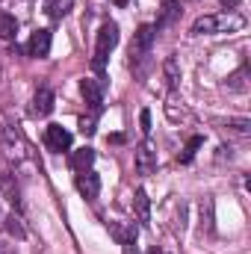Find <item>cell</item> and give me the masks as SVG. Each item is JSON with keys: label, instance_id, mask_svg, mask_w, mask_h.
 <instances>
[{"label": "cell", "instance_id": "1", "mask_svg": "<svg viewBox=\"0 0 251 254\" xmlns=\"http://www.w3.org/2000/svg\"><path fill=\"white\" fill-rule=\"evenodd\" d=\"M119 45V24L116 21H104L101 30H98V42H95V60H92V68L98 74V80L104 83V68H107V60L110 54L116 51Z\"/></svg>", "mask_w": 251, "mask_h": 254}, {"label": "cell", "instance_id": "2", "mask_svg": "<svg viewBox=\"0 0 251 254\" xmlns=\"http://www.w3.org/2000/svg\"><path fill=\"white\" fill-rule=\"evenodd\" d=\"M154 39H157V27L154 24H142L136 30V36L130 42V68H139L142 71V65L148 63V54H151Z\"/></svg>", "mask_w": 251, "mask_h": 254}, {"label": "cell", "instance_id": "3", "mask_svg": "<svg viewBox=\"0 0 251 254\" xmlns=\"http://www.w3.org/2000/svg\"><path fill=\"white\" fill-rule=\"evenodd\" d=\"M246 21L240 15H204L192 24V33L195 36H210V33H225V30H240Z\"/></svg>", "mask_w": 251, "mask_h": 254}, {"label": "cell", "instance_id": "4", "mask_svg": "<svg viewBox=\"0 0 251 254\" xmlns=\"http://www.w3.org/2000/svg\"><path fill=\"white\" fill-rule=\"evenodd\" d=\"M51 45H54L51 30H36V33L30 36V42H27L24 51H27L33 60H45V57H51Z\"/></svg>", "mask_w": 251, "mask_h": 254}, {"label": "cell", "instance_id": "5", "mask_svg": "<svg viewBox=\"0 0 251 254\" xmlns=\"http://www.w3.org/2000/svg\"><path fill=\"white\" fill-rule=\"evenodd\" d=\"M45 145H48V151H54V154L71 151V133H68L63 125H51L45 130Z\"/></svg>", "mask_w": 251, "mask_h": 254}, {"label": "cell", "instance_id": "6", "mask_svg": "<svg viewBox=\"0 0 251 254\" xmlns=\"http://www.w3.org/2000/svg\"><path fill=\"white\" fill-rule=\"evenodd\" d=\"M74 187H77V192H80L86 201H95V198H98V192H101V178L89 169V172H80V175H77Z\"/></svg>", "mask_w": 251, "mask_h": 254}, {"label": "cell", "instance_id": "7", "mask_svg": "<svg viewBox=\"0 0 251 254\" xmlns=\"http://www.w3.org/2000/svg\"><path fill=\"white\" fill-rule=\"evenodd\" d=\"M136 169H139V175H151L157 169V151L148 139L136 148Z\"/></svg>", "mask_w": 251, "mask_h": 254}, {"label": "cell", "instance_id": "8", "mask_svg": "<svg viewBox=\"0 0 251 254\" xmlns=\"http://www.w3.org/2000/svg\"><path fill=\"white\" fill-rule=\"evenodd\" d=\"M110 234H113V240L119 246H133L136 237H139V231H136L133 222H110Z\"/></svg>", "mask_w": 251, "mask_h": 254}, {"label": "cell", "instance_id": "9", "mask_svg": "<svg viewBox=\"0 0 251 254\" xmlns=\"http://www.w3.org/2000/svg\"><path fill=\"white\" fill-rule=\"evenodd\" d=\"M80 95L89 107H104V83L101 80H80Z\"/></svg>", "mask_w": 251, "mask_h": 254}, {"label": "cell", "instance_id": "10", "mask_svg": "<svg viewBox=\"0 0 251 254\" xmlns=\"http://www.w3.org/2000/svg\"><path fill=\"white\" fill-rule=\"evenodd\" d=\"M51 113H54V89L42 86V89L33 95V116L45 119V116H51Z\"/></svg>", "mask_w": 251, "mask_h": 254}, {"label": "cell", "instance_id": "11", "mask_svg": "<svg viewBox=\"0 0 251 254\" xmlns=\"http://www.w3.org/2000/svg\"><path fill=\"white\" fill-rule=\"evenodd\" d=\"M92 163H95V151H92V148H77V151H71V169H74L77 175H80V172H89Z\"/></svg>", "mask_w": 251, "mask_h": 254}, {"label": "cell", "instance_id": "12", "mask_svg": "<svg viewBox=\"0 0 251 254\" xmlns=\"http://www.w3.org/2000/svg\"><path fill=\"white\" fill-rule=\"evenodd\" d=\"M45 9L54 21H63L65 15L74 9V0H45Z\"/></svg>", "mask_w": 251, "mask_h": 254}, {"label": "cell", "instance_id": "13", "mask_svg": "<svg viewBox=\"0 0 251 254\" xmlns=\"http://www.w3.org/2000/svg\"><path fill=\"white\" fill-rule=\"evenodd\" d=\"M15 36H18V21H15V15L0 12V39H3V42H12Z\"/></svg>", "mask_w": 251, "mask_h": 254}, {"label": "cell", "instance_id": "14", "mask_svg": "<svg viewBox=\"0 0 251 254\" xmlns=\"http://www.w3.org/2000/svg\"><path fill=\"white\" fill-rule=\"evenodd\" d=\"M101 113H104V107H92V113L80 119V133H83V136H95V130H98V119H101Z\"/></svg>", "mask_w": 251, "mask_h": 254}, {"label": "cell", "instance_id": "15", "mask_svg": "<svg viewBox=\"0 0 251 254\" xmlns=\"http://www.w3.org/2000/svg\"><path fill=\"white\" fill-rule=\"evenodd\" d=\"M178 15H181V6H178V0H163V18L157 21V30L169 27V24H172Z\"/></svg>", "mask_w": 251, "mask_h": 254}, {"label": "cell", "instance_id": "16", "mask_svg": "<svg viewBox=\"0 0 251 254\" xmlns=\"http://www.w3.org/2000/svg\"><path fill=\"white\" fill-rule=\"evenodd\" d=\"M201 145H204V136H192V139L187 142V148H184V154H181L178 160H181L184 166H187V163H192V157L198 154V148H201Z\"/></svg>", "mask_w": 251, "mask_h": 254}, {"label": "cell", "instance_id": "17", "mask_svg": "<svg viewBox=\"0 0 251 254\" xmlns=\"http://www.w3.org/2000/svg\"><path fill=\"white\" fill-rule=\"evenodd\" d=\"M133 204H136L139 222H148V195H145V190H136V195H133Z\"/></svg>", "mask_w": 251, "mask_h": 254}, {"label": "cell", "instance_id": "18", "mask_svg": "<svg viewBox=\"0 0 251 254\" xmlns=\"http://www.w3.org/2000/svg\"><path fill=\"white\" fill-rule=\"evenodd\" d=\"M18 222H21V219H15V216H9V219H6V231H9L12 237H18V240H24V228H21Z\"/></svg>", "mask_w": 251, "mask_h": 254}, {"label": "cell", "instance_id": "19", "mask_svg": "<svg viewBox=\"0 0 251 254\" xmlns=\"http://www.w3.org/2000/svg\"><path fill=\"white\" fill-rule=\"evenodd\" d=\"M166 74H169V83L175 86V83H178V63H175V57L166 60Z\"/></svg>", "mask_w": 251, "mask_h": 254}, {"label": "cell", "instance_id": "20", "mask_svg": "<svg viewBox=\"0 0 251 254\" xmlns=\"http://www.w3.org/2000/svg\"><path fill=\"white\" fill-rule=\"evenodd\" d=\"M139 125H142V133H145V136H151V113H148V110L139 113Z\"/></svg>", "mask_w": 251, "mask_h": 254}, {"label": "cell", "instance_id": "21", "mask_svg": "<svg viewBox=\"0 0 251 254\" xmlns=\"http://www.w3.org/2000/svg\"><path fill=\"white\" fill-rule=\"evenodd\" d=\"M110 142H113V145H122V142H125V136H122V133H113V136H110Z\"/></svg>", "mask_w": 251, "mask_h": 254}, {"label": "cell", "instance_id": "22", "mask_svg": "<svg viewBox=\"0 0 251 254\" xmlns=\"http://www.w3.org/2000/svg\"><path fill=\"white\" fill-rule=\"evenodd\" d=\"M222 6H240V0H219Z\"/></svg>", "mask_w": 251, "mask_h": 254}, {"label": "cell", "instance_id": "23", "mask_svg": "<svg viewBox=\"0 0 251 254\" xmlns=\"http://www.w3.org/2000/svg\"><path fill=\"white\" fill-rule=\"evenodd\" d=\"M113 3H116V6H127V3H130V0H113Z\"/></svg>", "mask_w": 251, "mask_h": 254}, {"label": "cell", "instance_id": "24", "mask_svg": "<svg viewBox=\"0 0 251 254\" xmlns=\"http://www.w3.org/2000/svg\"><path fill=\"white\" fill-rule=\"evenodd\" d=\"M125 254H136V252H125Z\"/></svg>", "mask_w": 251, "mask_h": 254}]
</instances>
